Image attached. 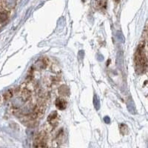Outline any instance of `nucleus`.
Returning <instances> with one entry per match:
<instances>
[{"mask_svg":"<svg viewBox=\"0 0 148 148\" xmlns=\"http://www.w3.org/2000/svg\"><path fill=\"white\" fill-rule=\"evenodd\" d=\"M145 42H141L136 52L135 61L137 69L139 71H145L147 68V51Z\"/></svg>","mask_w":148,"mask_h":148,"instance_id":"f257e3e1","label":"nucleus"},{"mask_svg":"<svg viewBox=\"0 0 148 148\" xmlns=\"http://www.w3.org/2000/svg\"><path fill=\"white\" fill-rule=\"evenodd\" d=\"M66 101L64 99H58L56 101V106L57 107L58 109L59 110H64L66 108Z\"/></svg>","mask_w":148,"mask_h":148,"instance_id":"f03ea898","label":"nucleus"},{"mask_svg":"<svg viewBox=\"0 0 148 148\" xmlns=\"http://www.w3.org/2000/svg\"><path fill=\"white\" fill-rule=\"evenodd\" d=\"M16 0H5V5L8 8H14L16 5Z\"/></svg>","mask_w":148,"mask_h":148,"instance_id":"7ed1b4c3","label":"nucleus"},{"mask_svg":"<svg viewBox=\"0 0 148 148\" xmlns=\"http://www.w3.org/2000/svg\"><path fill=\"white\" fill-rule=\"evenodd\" d=\"M8 17V16L7 13H5V12L0 13V24L3 23L7 20Z\"/></svg>","mask_w":148,"mask_h":148,"instance_id":"20e7f679","label":"nucleus"}]
</instances>
